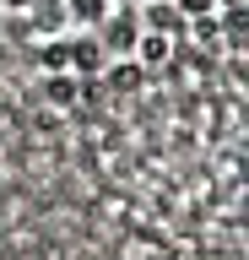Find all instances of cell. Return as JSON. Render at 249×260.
<instances>
[{
    "label": "cell",
    "mask_w": 249,
    "mask_h": 260,
    "mask_svg": "<svg viewBox=\"0 0 249 260\" xmlns=\"http://www.w3.org/2000/svg\"><path fill=\"white\" fill-rule=\"evenodd\" d=\"M238 6H244V0H217V11H238Z\"/></svg>",
    "instance_id": "cell-6"
},
{
    "label": "cell",
    "mask_w": 249,
    "mask_h": 260,
    "mask_svg": "<svg viewBox=\"0 0 249 260\" xmlns=\"http://www.w3.org/2000/svg\"><path fill=\"white\" fill-rule=\"evenodd\" d=\"M130 60L135 71H168V65L179 60V38L173 32H157V27H141L130 44Z\"/></svg>",
    "instance_id": "cell-1"
},
{
    "label": "cell",
    "mask_w": 249,
    "mask_h": 260,
    "mask_svg": "<svg viewBox=\"0 0 249 260\" xmlns=\"http://www.w3.org/2000/svg\"><path fill=\"white\" fill-rule=\"evenodd\" d=\"M109 11H114V0H65V22H70V32H92Z\"/></svg>",
    "instance_id": "cell-3"
},
{
    "label": "cell",
    "mask_w": 249,
    "mask_h": 260,
    "mask_svg": "<svg viewBox=\"0 0 249 260\" xmlns=\"http://www.w3.org/2000/svg\"><path fill=\"white\" fill-rule=\"evenodd\" d=\"M103 76H109V87H114V92H135V76H141V71H135V60H109L103 65Z\"/></svg>",
    "instance_id": "cell-4"
},
{
    "label": "cell",
    "mask_w": 249,
    "mask_h": 260,
    "mask_svg": "<svg viewBox=\"0 0 249 260\" xmlns=\"http://www.w3.org/2000/svg\"><path fill=\"white\" fill-rule=\"evenodd\" d=\"M173 11H179V22H200V16H217V0H168Z\"/></svg>",
    "instance_id": "cell-5"
},
{
    "label": "cell",
    "mask_w": 249,
    "mask_h": 260,
    "mask_svg": "<svg viewBox=\"0 0 249 260\" xmlns=\"http://www.w3.org/2000/svg\"><path fill=\"white\" fill-rule=\"evenodd\" d=\"M44 98H49L54 114L70 109V103L82 98V76H76V71H49V76H44Z\"/></svg>",
    "instance_id": "cell-2"
}]
</instances>
